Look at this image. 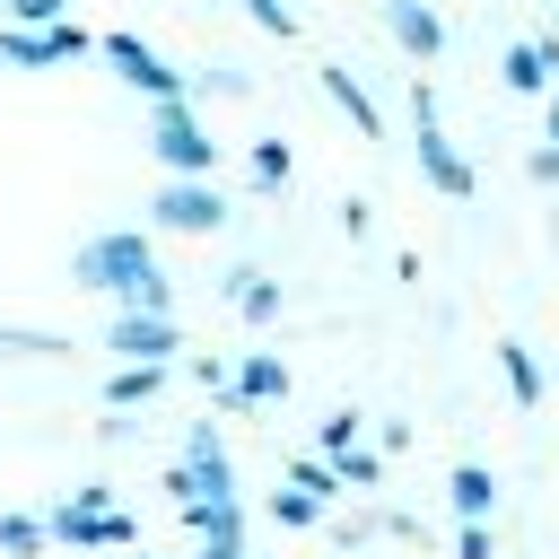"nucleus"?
<instances>
[{"label": "nucleus", "instance_id": "1", "mask_svg": "<svg viewBox=\"0 0 559 559\" xmlns=\"http://www.w3.org/2000/svg\"><path fill=\"white\" fill-rule=\"evenodd\" d=\"M70 280H79V288H96V297H114V306L175 314V288H166L157 245H148L140 227H105V236H87V245L70 253Z\"/></svg>", "mask_w": 559, "mask_h": 559}, {"label": "nucleus", "instance_id": "2", "mask_svg": "<svg viewBox=\"0 0 559 559\" xmlns=\"http://www.w3.org/2000/svg\"><path fill=\"white\" fill-rule=\"evenodd\" d=\"M411 148H419V175H428L445 201H472V157L445 140V122H437V87H428V79H411Z\"/></svg>", "mask_w": 559, "mask_h": 559}, {"label": "nucleus", "instance_id": "3", "mask_svg": "<svg viewBox=\"0 0 559 559\" xmlns=\"http://www.w3.org/2000/svg\"><path fill=\"white\" fill-rule=\"evenodd\" d=\"M44 524H52V542H70V550H131V542H140V524L114 507V489H70Z\"/></svg>", "mask_w": 559, "mask_h": 559}, {"label": "nucleus", "instance_id": "4", "mask_svg": "<svg viewBox=\"0 0 559 559\" xmlns=\"http://www.w3.org/2000/svg\"><path fill=\"white\" fill-rule=\"evenodd\" d=\"M166 498H236V463H227V437L218 419H192L183 428V463H166Z\"/></svg>", "mask_w": 559, "mask_h": 559}, {"label": "nucleus", "instance_id": "5", "mask_svg": "<svg viewBox=\"0 0 559 559\" xmlns=\"http://www.w3.org/2000/svg\"><path fill=\"white\" fill-rule=\"evenodd\" d=\"M148 148H157L166 175H218V140H210V122L192 114V96H175V105L148 114Z\"/></svg>", "mask_w": 559, "mask_h": 559}, {"label": "nucleus", "instance_id": "6", "mask_svg": "<svg viewBox=\"0 0 559 559\" xmlns=\"http://www.w3.org/2000/svg\"><path fill=\"white\" fill-rule=\"evenodd\" d=\"M148 227H175V236H218L227 227V192L210 175H166L148 192Z\"/></svg>", "mask_w": 559, "mask_h": 559}, {"label": "nucleus", "instance_id": "7", "mask_svg": "<svg viewBox=\"0 0 559 559\" xmlns=\"http://www.w3.org/2000/svg\"><path fill=\"white\" fill-rule=\"evenodd\" d=\"M96 52H105V70H114L122 87H140L148 105H175V96H183V70H175L157 44H140V35L114 26V35H96Z\"/></svg>", "mask_w": 559, "mask_h": 559}, {"label": "nucleus", "instance_id": "8", "mask_svg": "<svg viewBox=\"0 0 559 559\" xmlns=\"http://www.w3.org/2000/svg\"><path fill=\"white\" fill-rule=\"evenodd\" d=\"M96 35L79 17H52V26H0V61L9 70H61V61H87Z\"/></svg>", "mask_w": 559, "mask_h": 559}, {"label": "nucleus", "instance_id": "9", "mask_svg": "<svg viewBox=\"0 0 559 559\" xmlns=\"http://www.w3.org/2000/svg\"><path fill=\"white\" fill-rule=\"evenodd\" d=\"M105 349H114V358H157V367H175V358H183V323H175V314L114 306V314H105Z\"/></svg>", "mask_w": 559, "mask_h": 559}, {"label": "nucleus", "instance_id": "10", "mask_svg": "<svg viewBox=\"0 0 559 559\" xmlns=\"http://www.w3.org/2000/svg\"><path fill=\"white\" fill-rule=\"evenodd\" d=\"M271 402H288V358H271V349L236 358L218 384V411H271Z\"/></svg>", "mask_w": 559, "mask_h": 559}, {"label": "nucleus", "instance_id": "11", "mask_svg": "<svg viewBox=\"0 0 559 559\" xmlns=\"http://www.w3.org/2000/svg\"><path fill=\"white\" fill-rule=\"evenodd\" d=\"M384 35H393V44H402V52L419 61V70H428V61L445 52V17H437L428 0H384Z\"/></svg>", "mask_w": 559, "mask_h": 559}, {"label": "nucleus", "instance_id": "12", "mask_svg": "<svg viewBox=\"0 0 559 559\" xmlns=\"http://www.w3.org/2000/svg\"><path fill=\"white\" fill-rule=\"evenodd\" d=\"M445 498H454V524H489L498 515V472L489 463H454L445 472Z\"/></svg>", "mask_w": 559, "mask_h": 559}, {"label": "nucleus", "instance_id": "13", "mask_svg": "<svg viewBox=\"0 0 559 559\" xmlns=\"http://www.w3.org/2000/svg\"><path fill=\"white\" fill-rule=\"evenodd\" d=\"M323 96L349 114V131H358V140H384V114H376V96L349 79V61H323Z\"/></svg>", "mask_w": 559, "mask_h": 559}, {"label": "nucleus", "instance_id": "14", "mask_svg": "<svg viewBox=\"0 0 559 559\" xmlns=\"http://www.w3.org/2000/svg\"><path fill=\"white\" fill-rule=\"evenodd\" d=\"M166 376H175V367H157V358H122V367L105 376V411H140V402H157Z\"/></svg>", "mask_w": 559, "mask_h": 559}, {"label": "nucleus", "instance_id": "15", "mask_svg": "<svg viewBox=\"0 0 559 559\" xmlns=\"http://www.w3.org/2000/svg\"><path fill=\"white\" fill-rule=\"evenodd\" d=\"M227 306H236L245 323H280V280L253 271V262H236V271H227Z\"/></svg>", "mask_w": 559, "mask_h": 559}, {"label": "nucleus", "instance_id": "16", "mask_svg": "<svg viewBox=\"0 0 559 559\" xmlns=\"http://www.w3.org/2000/svg\"><path fill=\"white\" fill-rule=\"evenodd\" d=\"M498 376H507V393H515V411H542V393H550V376H542V358L507 332L498 341Z\"/></svg>", "mask_w": 559, "mask_h": 559}, {"label": "nucleus", "instance_id": "17", "mask_svg": "<svg viewBox=\"0 0 559 559\" xmlns=\"http://www.w3.org/2000/svg\"><path fill=\"white\" fill-rule=\"evenodd\" d=\"M175 515H183L201 542H245V498H183Z\"/></svg>", "mask_w": 559, "mask_h": 559}, {"label": "nucleus", "instance_id": "18", "mask_svg": "<svg viewBox=\"0 0 559 559\" xmlns=\"http://www.w3.org/2000/svg\"><path fill=\"white\" fill-rule=\"evenodd\" d=\"M498 79H507V87H515V96H550V70H542V52H533V35H524V44H507V52H498Z\"/></svg>", "mask_w": 559, "mask_h": 559}, {"label": "nucleus", "instance_id": "19", "mask_svg": "<svg viewBox=\"0 0 559 559\" xmlns=\"http://www.w3.org/2000/svg\"><path fill=\"white\" fill-rule=\"evenodd\" d=\"M44 550H52L44 515H0V559H44Z\"/></svg>", "mask_w": 559, "mask_h": 559}, {"label": "nucleus", "instance_id": "20", "mask_svg": "<svg viewBox=\"0 0 559 559\" xmlns=\"http://www.w3.org/2000/svg\"><path fill=\"white\" fill-rule=\"evenodd\" d=\"M245 166H253V183H262V192H280V183L297 175V157H288V140H253V148H245Z\"/></svg>", "mask_w": 559, "mask_h": 559}, {"label": "nucleus", "instance_id": "21", "mask_svg": "<svg viewBox=\"0 0 559 559\" xmlns=\"http://www.w3.org/2000/svg\"><path fill=\"white\" fill-rule=\"evenodd\" d=\"M288 489H306L314 507H332V498H341V472H332L323 454H297V463H288Z\"/></svg>", "mask_w": 559, "mask_h": 559}, {"label": "nucleus", "instance_id": "22", "mask_svg": "<svg viewBox=\"0 0 559 559\" xmlns=\"http://www.w3.org/2000/svg\"><path fill=\"white\" fill-rule=\"evenodd\" d=\"M271 524H288V533H314V524H323V507H314L306 489H288V480H280V489H271Z\"/></svg>", "mask_w": 559, "mask_h": 559}, {"label": "nucleus", "instance_id": "23", "mask_svg": "<svg viewBox=\"0 0 559 559\" xmlns=\"http://www.w3.org/2000/svg\"><path fill=\"white\" fill-rule=\"evenodd\" d=\"M332 472H341V489H376L384 480V454L376 445H349V454H332Z\"/></svg>", "mask_w": 559, "mask_h": 559}, {"label": "nucleus", "instance_id": "24", "mask_svg": "<svg viewBox=\"0 0 559 559\" xmlns=\"http://www.w3.org/2000/svg\"><path fill=\"white\" fill-rule=\"evenodd\" d=\"M358 437H367V419H358V411H332V419L314 428V445H323V463H332V454H349Z\"/></svg>", "mask_w": 559, "mask_h": 559}, {"label": "nucleus", "instance_id": "25", "mask_svg": "<svg viewBox=\"0 0 559 559\" xmlns=\"http://www.w3.org/2000/svg\"><path fill=\"white\" fill-rule=\"evenodd\" d=\"M245 17H253L262 35H280V44L297 35V9H288V0H245Z\"/></svg>", "mask_w": 559, "mask_h": 559}, {"label": "nucleus", "instance_id": "26", "mask_svg": "<svg viewBox=\"0 0 559 559\" xmlns=\"http://www.w3.org/2000/svg\"><path fill=\"white\" fill-rule=\"evenodd\" d=\"M454 559H498V533L489 524H454Z\"/></svg>", "mask_w": 559, "mask_h": 559}, {"label": "nucleus", "instance_id": "27", "mask_svg": "<svg viewBox=\"0 0 559 559\" xmlns=\"http://www.w3.org/2000/svg\"><path fill=\"white\" fill-rule=\"evenodd\" d=\"M9 17L17 26H52V17H70V0H9Z\"/></svg>", "mask_w": 559, "mask_h": 559}, {"label": "nucleus", "instance_id": "28", "mask_svg": "<svg viewBox=\"0 0 559 559\" xmlns=\"http://www.w3.org/2000/svg\"><path fill=\"white\" fill-rule=\"evenodd\" d=\"M192 384H201V393L218 402V384H227V358H192Z\"/></svg>", "mask_w": 559, "mask_h": 559}, {"label": "nucleus", "instance_id": "29", "mask_svg": "<svg viewBox=\"0 0 559 559\" xmlns=\"http://www.w3.org/2000/svg\"><path fill=\"white\" fill-rule=\"evenodd\" d=\"M542 131H550V157H559V79H550V96H542Z\"/></svg>", "mask_w": 559, "mask_h": 559}, {"label": "nucleus", "instance_id": "30", "mask_svg": "<svg viewBox=\"0 0 559 559\" xmlns=\"http://www.w3.org/2000/svg\"><path fill=\"white\" fill-rule=\"evenodd\" d=\"M201 559H245V542H201Z\"/></svg>", "mask_w": 559, "mask_h": 559}, {"label": "nucleus", "instance_id": "31", "mask_svg": "<svg viewBox=\"0 0 559 559\" xmlns=\"http://www.w3.org/2000/svg\"><path fill=\"white\" fill-rule=\"evenodd\" d=\"M122 559H148V550H122Z\"/></svg>", "mask_w": 559, "mask_h": 559}]
</instances>
